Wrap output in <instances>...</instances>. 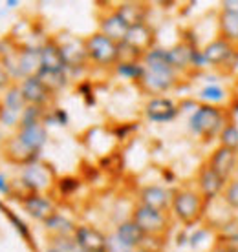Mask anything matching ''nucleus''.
Wrapping results in <instances>:
<instances>
[{
    "instance_id": "nucleus-1",
    "label": "nucleus",
    "mask_w": 238,
    "mask_h": 252,
    "mask_svg": "<svg viewBox=\"0 0 238 252\" xmlns=\"http://www.w3.org/2000/svg\"><path fill=\"white\" fill-rule=\"evenodd\" d=\"M145 73L141 77V88L149 94H163L169 92L178 84V71L169 63L165 48H152L147 51L141 61Z\"/></svg>"
},
{
    "instance_id": "nucleus-2",
    "label": "nucleus",
    "mask_w": 238,
    "mask_h": 252,
    "mask_svg": "<svg viewBox=\"0 0 238 252\" xmlns=\"http://www.w3.org/2000/svg\"><path fill=\"white\" fill-rule=\"evenodd\" d=\"M227 123V112L222 106H213V104H198L189 119V128L191 132L198 137L211 141L213 137H218L222 128Z\"/></svg>"
},
{
    "instance_id": "nucleus-3",
    "label": "nucleus",
    "mask_w": 238,
    "mask_h": 252,
    "mask_svg": "<svg viewBox=\"0 0 238 252\" xmlns=\"http://www.w3.org/2000/svg\"><path fill=\"white\" fill-rule=\"evenodd\" d=\"M207 201L195 189H176L172 190V212L183 225H195L205 214Z\"/></svg>"
},
{
    "instance_id": "nucleus-4",
    "label": "nucleus",
    "mask_w": 238,
    "mask_h": 252,
    "mask_svg": "<svg viewBox=\"0 0 238 252\" xmlns=\"http://www.w3.org/2000/svg\"><path fill=\"white\" fill-rule=\"evenodd\" d=\"M132 221L143 230L145 236H154V238H159L163 234H167V230L170 228V220L167 212L145 207L141 203L136 205V208H134Z\"/></svg>"
},
{
    "instance_id": "nucleus-5",
    "label": "nucleus",
    "mask_w": 238,
    "mask_h": 252,
    "mask_svg": "<svg viewBox=\"0 0 238 252\" xmlns=\"http://www.w3.org/2000/svg\"><path fill=\"white\" fill-rule=\"evenodd\" d=\"M84 48H86L88 59L97 66H116L118 64L119 44L101 32L84 38Z\"/></svg>"
},
{
    "instance_id": "nucleus-6",
    "label": "nucleus",
    "mask_w": 238,
    "mask_h": 252,
    "mask_svg": "<svg viewBox=\"0 0 238 252\" xmlns=\"http://www.w3.org/2000/svg\"><path fill=\"white\" fill-rule=\"evenodd\" d=\"M226 185H227V179H224L220 174H216L207 163L201 164L198 174H196V187H198V192H200L201 197H203L207 203L216 199V197H222Z\"/></svg>"
},
{
    "instance_id": "nucleus-7",
    "label": "nucleus",
    "mask_w": 238,
    "mask_h": 252,
    "mask_svg": "<svg viewBox=\"0 0 238 252\" xmlns=\"http://www.w3.org/2000/svg\"><path fill=\"white\" fill-rule=\"evenodd\" d=\"M200 50L189 40H180L178 44L167 50L170 66L178 73H187V71H196V59H198Z\"/></svg>"
},
{
    "instance_id": "nucleus-8",
    "label": "nucleus",
    "mask_w": 238,
    "mask_h": 252,
    "mask_svg": "<svg viewBox=\"0 0 238 252\" xmlns=\"http://www.w3.org/2000/svg\"><path fill=\"white\" fill-rule=\"evenodd\" d=\"M238 46L227 42L226 38L216 37L213 38L209 44H205L201 48V53H203V59H205L207 66H213V68H224L231 57L237 53Z\"/></svg>"
},
{
    "instance_id": "nucleus-9",
    "label": "nucleus",
    "mask_w": 238,
    "mask_h": 252,
    "mask_svg": "<svg viewBox=\"0 0 238 252\" xmlns=\"http://www.w3.org/2000/svg\"><path fill=\"white\" fill-rule=\"evenodd\" d=\"M216 174L224 177V179H231L237 174V164H238V152L226 148V146H216L214 152L209 156V159L205 161Z\"/></svg>"
},
{
    "instance_id": "nucleus-10",
    "label": "nucleus",
    "mask_w": 238,
    "mask_h": 252,
    "mask_svg": "<svg viewBox=\"0 0 238 252\" xmlns=\"http://www.w3.org/2000/svg\"><path fill=\"white\" fill-rule=\"evenodd\" d=\"M20 90H22V95H24V101L28 106H40L44 108L51 99V90L46 88L44 84L37 75L28 77L24 81L20 82Z\"/></svg>"
},
{
    "instance_id": "nucleus-11",
    "label": "nucleus",
    "mask_w": 238,
    "mask_h": 252,
    "mask_svg": "<svg viewBox=\"0 0 238 252\" xmlns=\"http://www.w3.org/2000/svg\"><path fill=\"white\" fill-rule=\"evenodd\" d=\"M180 114V106L172 99L167 97H152L151 101L145 104V115L154 123H167V121L176 119V115Z\"/></svg>"
},
{
    "instance_id": "nucleus-12",
    "label": "nucleus",
    "mask_w": 238,
    "mask_h": 252,
    "mask_svg": "<svg viewBox=\"0 0 238 252\" xmlns=\"http://www.w3.org/2000/svg\"><path fill=\"white\" fill-rule=\"evenodd\" d=\"M74 241L79 249L86 252H107V236L88 225H79L76 228Z\"/></svg>"
},
{
    "instance_id": "nucleus-13",
    "label": "nucleus",
    "mask_w": 238,
    "mask_h": 252,
    "mask_svg": "<svg viewBox=\"0 0 238 252\" xmlns=\"http://www.w3.org/2000/svg\"><path fill=\"white\" fill-rule=\"evenodd\" d=\"M40 69V48H26L17 55L13 77H20L22 81L28 77H33Z\"/></svg>"
},
{
    "instance_id": "nucleus-14",
    "label": "nucleus",
    "mask_w": 238,
    "mask_h": 252,
    "mask_svg": "<svg viewBox=\"0 0 238 252\" xmlns=\"http://www.w3.org/2000/svg\"><path fill=\"white\" fill-rule=\"evenodd\" d=\"M139 203L145 207L167 212L172 205V192L163 187H158V185H149L139 190Z\"/></svg>"
},
{
    "instance_id": "nucleus-15",
    "label": "nucleus",
    "mask_w": 238,
    "mask_h": 252,
    "mask_svg": "<svg viewBox=\"0 0 238 252\" xmlns=\"http://www.w3.org/2000/svg\"><path fill=\"white\" fill-rule=\"evenodd\" d=\"M15 137L19 139L28 150L33 152L35 156H39V152L42 150V146L46 145L48 130H46L44 123H35V125L30 126H20L19 133Z\"/></svg>"
},
{
    "instance_id": "nucleus-16",
    "label": "nucleus",
    "mask_w": 238,
    "mask_h": 252,
    "mask_svg": "<svg viewBox=\"0 0 238 252\" xmlns=\"http://www.w3.org/2000/svg\"><path fill=\"white\" fill-rule=\"evenodd\" d=\"M123 42H126L128 46H132L134 50L141 51V53H147L154 48V30L147 22L134 24L128 28Z\"/></svg>"
},
{
    "instance_id": "nucleus-17",
    "label": "nucleus",
    "mask_w": 238,
    "mask_h": 252,
    "mask_svg": "<svg viewBox=\"0 0 238 252\" xmlns=\"http://www.w3.org/2000/svg\"><path fill=\"white\" fill-rule=\"evenodd\" d=\"M22 207H24V210L30 216H33L35 220L44 221V223L57 214L55 205L48 197H44L42 194H37V192L26 195L24 199H22Z\"/></svg>"
},
{
    "instance_id": "nucleus-18",
    "label": "nucleus",
    "mask_w": 238,
    "mask_h": 252,
    "mask_svg": "<svg viewBox=\"0 0 238 252\" xmlns=\"http://www.w3.org/2000/svg\"><path fill=\"white\" fill-rule=\"evenodd\" d=\"M130 26L126 24L125 19L118 13V9L107 13L105 17H101V33L107 35L108 38H112L114 42H123L126 37Z\"/></svg>"
},
{
    "instance_id": "nucleus-19",
    "label": "nucleus",
    "mask_w": 238,
    "mask_h": 252,
    "mask_svg": "<svg viewBox=\"0 0 238 252\" xmlns=\"http://www.w3.org/2000/svg\"><path fill=\"white\" fill-rule=\"evenodd\" d=\"M114 236H116V238H118V240L132 252L136 251V249H141L145 240H147V236L143 234V230H141L132 220L123 221V223L116 228Z\"/></svg>"
},
{
    "instance_id": "nucleus-20",
    "label": "nucleus",
    "mask_w": 238,
    "mask_h": 252,
    "mask_svg": "<svg viewBox=\"0 0 238 252\" xmlns=\"http://www.w3.org/2000/svg\"><path fill=\"white\" fill-rule=\"evenodd\" d=\"M57 44H59V50H61V55H63V59H64L66 68L81 66L88 59L86 48H84V40L70 37L64 44H61V42H57Z\"/></svg>"
},
{
    "instance_id": "nucleus-21",
    "label": "nucleus",
    "mask_w": 238,
    "mask_h": 252,
    "mask_svg": "<svg viewBox=\"0 0 238 252\" xmlns=\"http://www.w3.org/2000/svg\"><path fill=\"white\" fill-rule=\"evenodd\" d=\"M22 181H24L26 187H30L33 192L39 194V190L46 189L51 183V174L48 172V168L44 164L32 163L28 164L24 172H22Z\"/></svg>"
},
{
    "instance_id": "nucleus-22",
    "label": "nucleus",
    "mask_w": 238,
    "mask_h": 252,
    "mask_svg": "<svg viewBox=\"0 0 238 252\" xmlns=\"http://www.w3.org/2000/svg\"><path fill=\"white\" fill-rule=\"evenodd\" d=\"M40 68L51 69V71H66V64H64L57 40H48L40 48Z\"/></svg>"
},
{
    "instance_id": "nucleus-23",
    "label": "nucleus",
    "mask_w": 238,
    "mask_h": 252,
    "mask_svg": "<svg viewBox=\"0 0 238 252\" xmlns=\"http://www.w3.org/2000/svg\"><path fill=\"white\" fill-rule=\"evenodd\" d=\"M218 37L226 38L227 42L238 46V13L224 11L218 13Z\"/></svg>"
},
{
    "instance_id": "nucleus-24",
    "label": "nucleus",
    "mask_w": 238,
    "mask_h": 252,
    "mask_svg": "<svg viewBox=\"0 0 238 252\" xmlns=\"http://www.w3.org/2000/svg\"><path fill=\"white\" fill-rule=\"evenodd\" d=\"M6 156L11 159L13 163H22V164H32L37 156L30 152L17 137H11L6 143Z\"/></svg>"
},
{
    "instance_id": "nucleus-25",
    "label": "nucleus",
    "mask_w": 238,
    "mask_h": 252,
    "mask_svg": "<svg viewBox=\"0 0 238 252\" xmlns=\"http://www.w3.org/2000/svg\"><path fill=\"white\" fill-rule=\"evenodd\" d=\"M118 13L125 19L126 24L134 26L145 22V13H147V9L139 2H125V4H121L118 7Z\"/></svg>"
},
{
    "instance_id": "nucleus-26",
    "label": "nucleus",
    "mask_w": 238,
    "mask_h": 252,
    "mask_svg": "<svg viewBox=\"0 0 238 252\" xmlns=\"http://www.w3.org/2000/svg\"><path fill=\"white\" fill-rule=\"evenodd\" d=\"M26 101L24 95H22V90H20V84H11L6 92V97H4V102H2V108H7L15 114H20L26 110Z\"/></svg>"
},
{
    "instance_id": "nucleus-27",
    "label": "nucleus",
    "mask_w": 238,
    "mask_h": 252,
    "mask_svg": "<svg viewBox=\"0 0 238 252\" xmlns=\"http://www.w3.org/2000/svg\"><path fill=\"white\" fill-rule=\"evenodd\" d=\"M198 97H200V101H203V104L220 106L227 99V90L218 86V84H209V86H203L200 90Z\"/></svg>"
},
{
    "instance_id": "nucleus-28",
    "label": "nucleus",
    "mask_w": 238,
    "mask_h": 252,
    "mask_svg": "<svg viewBox=\"0 0 238 252\" xmlns=\"http://www.w3.org/2000/svg\"><path fill=\"white\" fill-rule=\"evenodd\" d=\"M37 77L46 84V88L51 90V92H57L61 90L66 84V71H51V69H39Z\"/></svg>"
},
{
    "instance_id": "nucleus-29",
    "label": "nucleus",
    "mask_w": 238,
    "mask_h": 252,
    "mask_svg": "<svg viewBox=\"0 0 238 252\" xmlns=\"http://www.w3.org/2000/svg\"><path fill=\"white\" fill-rule=\"evenodd\" d=\"M46 228H48L50 232L55 234V236H63V238H68L70 234L74 236V232H76L77 227H74V225H72V221H68L66 218L55 214L53 218H50V220L46 221Z\"/></svg>"
},
{
    "instance_id": "nucleus-30",
    "label": "nucleus",
    "mask_w": 238,
    "mask_h": 252,
    "mask_svg": "<svg viewBox=\"0 0 238 252\" xmlns=\"http://www.w3.org/2000/svg\"><path fill=\"white\" fill-rule=\"evenodd\" d=\"M218 141H220V146H226V148H231V150L238 152V125L235 121H227L226 126L220 132Z\"/></svg>"
},
{
    "instance_id": "nucleus-31",
    "label": "nucleus",
    "mask_w": 238,
    "mask_h": 252,
    "mask_svg": "<svg viewBox=\"0 0 238 252\" xmlns=\"http://www.w3.org/2000/svg\"><path fill=\"white\" fill-rule=\"evenodd\" d=\"M116 71L123 79H132V81H141L145 73V68L141 63H118L116 64Z\"/></svg>"
},
{
    "instance_id": "nucleus-32",
    "label": "nucleus",
    "mask_w": 238,
    "mask_h": 252,
    "mask_svg": "<svg viewBox=\"0 0 238 252\" xmlns=\"http://www.w3.org/2000/svg\"><path fill=\"white\" fill-rule=\"evenodd\" d=\"M222 199L227 207L233 208V210H238V177H231L227 181L226 189H224V194H222Z\"/></svg>"
},
{
    "instance_id": "nucleus-33",
    "label": "nucleus",
    "mask_w": 238,
    "mask_h": 252,
    "mask_svg": "<svg viewBox=\"0 0 238 252\" xmlns=\"http://www.w3.org/2000/svg\"><path fill=\"white\" fill-rule=\"evenodd\" d=\"M44 112L40 106H26V110L20 115V126H30L35 123H42Z\"/></svg>"
},
{
    "instance_id": "nucleus-34",
    "label": "nucleus",
    "mask_w": 238,
    "mask_h": 252,
    "mask_svg": "<svg viewBox=\"0 0 238 252\" xmlns=\"http://www.w3.org/2000/svg\"><path fill=\"white\" fill-rule=\"evenodd\" d=\"M0 121L7 126L20 125V114H15V112H11V110L0 106Z\"/></svg>"
},
{
    "instance_id": "nucleus-35",
    "label": "nucleus",
    "mask_w": 238,
    "mask_h": 252,
    "mask_svg": "<svg viewBox=\"0 0 238 252\" xmlns=\"http://www.w3.org/2000/svg\"><path fill=\"white\" fill-rule=\"evenodd\" d=\"M9 71H7V68L4 66V63L0 61V88H4V86H7L9 84Z\"/></svg>"
},
{
    "instance_id": "nucleus-36",
    "label": "nucleus",
    "mask_w": 238,
    "mask_h": 252,
    "mask_svg": "<svg viewBox=\"0 0 238 252\" xmlns=\"http://www.w3.org/2000/svg\"><path fill=\"white\" fill-rule=\"evenodd\" d=\"M222 9L224 11L238 13V0H224L222 2Z\"/></svg>"
},
{
    "instance_id": "nucleus-37",
    "label": "nucleus",
    "mask_w": 238,
    "mask_h": 252,
    "mask_svg": "<svg viewBox=\"0 0 238 252\" xmlns=\"http://www.w3.org/2000/svg\"><path fill=\"white\" fill-rule=\"evenodd\" d=\"M0 192H2V194H7V192H9L7 179H6V176H2V174H0Z\"/></svg>"
},
{
    "instance_id": "nucleus-38",
    "label": "nucleus",
    "mask_w": 238,
    "mask_h": 252,
    "mask_svg": "<svg viewBox=\"0 0 238 252\" xmlns=\"http://www.w3.org/2000/svg\"><path fill=\"white\" fill-rule=\"evenodd\" d=\"M7 216H9V220H11L13 223L17 225V228H19V230H22V232L26 234V227H24V223H22V221H19V220H17V218H15V216H13V214H9V212H7Z\"/></svg>"
},
{
    "instance_id": "nucleus-39",
    "label": "nucleus",
    "mask_w": 238,
    "mask_h": 252,
    "mask_svg": "<svg viewBox=\"0 0 238 252\" xmlns=\"http://www.w3.org/2000/svg\"><path fill=\"white\" fill-rule=\"evenodd\" d=\"M211 252H231V249H229V247H224V245H218V247H214Z\"/></svg>"
},
{
    "instance_id": "nucleus-40",
    "label": "nucleus",
    "mask_w": 238,
    "mask_h": 252,
    "mask_svg": "<svg viewBox=\"0 0 238 252\" xmlns=\"http://www.w3.org/2000/svg\"><path fill=\"white\" fill-rule=\"evenodd\" d=\"M134 252H156V251H151V249H145V247H141V249H136Z\"/></svg>"
},
{
    "instance_id": "nucleus-41",
    "label": "nucleus",
    "mask_w": 238,
    "mask_h": 252,
    "mask_svg": "<svg viewBox=\"0 0 238 252\" xmlns=\"http://www.w3.org/2000/svg\"><path fill=\"white\" fill-rule=\"evenodd\" d=\"M48 252H64V251H61V249H57V247L51 245L50 249H48Z\"/></svg>"
},
{
    "instance_id": "nucleus-42",
    "label": "nucleus",
    "mask_w": 238,
    "mask_h": 252,
    "mask_svg": "<svg viewBox=\"0 0 238 252\" xmlns=\"http://www.w3.org/2000/svg\"><path fill=\"white\" fill-rule=\"evenodd\" d=\"M6 6L7 7H15V6H17V2H13V0H11V2H6Z\"/></svg>"
},
{
    "instance_id": "nucleus-43",
    "label": "nucleus",
    "mask_w": 238,
    "mask_h": 252,
    "mask_svg": "<svg viewBox=\"0 0 238 252\" xmlns=\"http://www.w3.org/2000/svg\"><path fill=\"white\" fill-rule=\"evenodd\" d=\"M74 252H86V251H82V249H79V247H76V251Z\"/></svg>"
},
{
    "instance_id": "nucleus-44",
    "label": "nucleus",
    "mask_w": 238,
    "mask_h": 252,
    "mask_svg": "<svg viewBox=\"0 0 238 252\" xmlns=\"http://www.w3.org/2000/svg\"><path fill=\"white\" fill-rule=\"evenodd\" d=\"M235 176H237V177H238V164H237V174H235Z\"/></svg>"
},
{
    "instance_id": "nucleus-45",
    "label": "nucleus",
    "mask_w": 238,
    "mask_h": 252,
    "mask_svg": "<svg viewBox=\"0 0 238 252\" xmlns=\"http://www.w3.org/2000/svg\"><path fill=\"white\" fill-rule=\"evenodd\" d=\"M0 208H2V205H0Z\"/></svg>"
}]
</instances>
